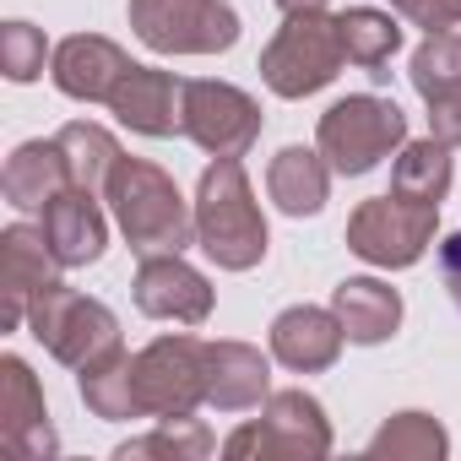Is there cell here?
Segmentation results:
<instances>
[{
    "label": "cell",
    "mask_w": 461,
    "mask_h": 461,
    "mask_svg": "<svg viewBox=\"0 0 461 461\" xmlns=\"http://www.w3.org/2000/svg\"><path fill=\"white\" fill-rule=\"evenodd\" d=\"M195 245L222 272H250L267 261V212L250 190V174L240 158H212L195 185Z\"/></svg>",
    "instance_id": "1"
},
{
    "label": "cell",
    "mask_w": 461,
    "mask_h": 461,
    "mask_svg": "<svg viewBox=\"0 0 461 461\" xmlns=\"http://www.w3.org/2000/svg\"><path fill=\"white\" fill-rule=\"evenodd\" d=\"M104 201L136 256H185V245H195V206L179 195L174 174L147 158H120Z\"/></svg>",
    "instance_id": "2"
},
{
    "label": "cell",
    "mask_w": 461,
    "mask_h": 461,
    "mask_svg": "<svg viewBox=\"0 0 461 461\" xmlns=\"http://www.w3.org/2000/svg\"><path fill=\"white\" fill-rule=\"evenodd\" d=\"M342 66L348 50H342V23L331 12H288V23L261 50V82L288 104L331 87Z\"/></svg>",
    "instance_id": "3"
},
{
    "label": "cell",
    "mask_w": 461,
    "mask_h": 461,
    "mask_svg": "<svg viewBox=\"0 0 461 461\" xmlns=\"http://www.w3.org/2000/svg\"><path fill=\"white\" fill-rule=\"evenodd\" d=\"M402 141H407V114H402L396 98H380V93H348V98H337L321 114V131H315V147L326 152L331 174H342V179L369 174Z\"/></svg>",
    "instance_id": "4"
},
{
    "label": "cell",
    "mask_w": 461,
    "mask_h": 461,
    "mask_svg": "<svg viewBox=\"0 0 461 461\" xmlns=\"http://www.w3.org/2000/svg\"><path fill=\"white\" fill-rule=\"evenodd\" d=\"M331 418L310 391H272L261 402V418L222 439V456L234 461H321L331 456Z\"/></svg>",
    "instance_id": "5"
},
{
    "label": "cell",
    "mask_w": 461,
    "mask_h": 461,
    "mask_svg": "<svg viewBox=\"0 0 461 461\" xmlns=\"http://www.w3.org/2000/svg\"><path fill=\"white\" fill-rule=\"evenodd\" d=\"M131 33L152 55H228L240 12L234 0H131Z\"/></svg>",
    "instance_id": "6"
},
{
    "label": "cell",
    "mask_w": 461,
    "mask_h": 461,
    "mask_svg": "<svg viewBox=\"0 0 461 461\" xmlns=\"http://www.w3.org/2000/svg\"><path fill=\"white\" fill-rule=\"evenodd\" d=\"M434 228H439V206L385 190L375 201H358V212L348 217V250L369 267L402 272L423 261V250L434 245Z\"/></svg>",
    "instance_id": "7"
},
{
    "label": "cell",
    "mask_w": 461,
    "mask_h": 461,
    "mask_svg": "<svg viewBox=\"0 0 461 461\" xmlns=\"http://www.w3.org/2000/svg\"><path fill=\"white\" fill-rule=\"evenodd\" d=\"M28 331L44 342L50 358H60L66 369H82L93 358H104L109 348H120V321L104 299H87L66 283H50L33 310H28Z\"/></svg>",
    "instance_id": "8"
},
{
    "label": "cell",
    "mask_w": 461,
    "mask_h": 461,
    "mask_svg": "<svg viewBox=\"0 0 461 461\" xmlns=\"http://www.w3.org/2000/svg\"><path fill=\"white\" fill-rule=\"evenodd\" d=\"M206 402V342L168 331L136 353V407L141 418H190Z\"/></svg>",
    "instance_id": "9"
},
{
    "label": "cell",
    "mask_w": 461,
    "mask_h": 461,
    "mask_svg": "<svg viewBox=\"0 0 461 461\" xmlns=\"http://www.w3.org/2000/svg\"><path fill=\"white\" fill-rule=\"evenodd\" d=\"M185 136L212 158H245L261 141V104L234 82L195 77L185 82Z\"/></svg>",
    "instance_id": "10"
},
{
    "label": "cell",
    "mask_w": 461,
    "mask_h": 461,
    "mask_svg": "<svg viewBox=\"0 0 461 461\" xmlns=\"http://www.w3.org/2000/svg\"><path fill=\"white\" fill-rule=\"evenodd\" d=\"M60 272L66 267L55 261V250L44 240V222L39 228L33 222H12L6 234H0V331L28 326L33 299L50 283H60Z\"/></svg>",
    "instance_id": "11"
},
{
    "label": "cell",
    "mask_w": 461,
    "mask_h": 461,
    "mask_svg": "<svg viewBox=\"0 0 461 461\" xmlns=\"http://www.w3.org/2000/svg\"><path fill=\"white\" fill-rule=\"evenodd\" d=\"M131 294H136V310L152 315V321L201 326L212 315V283L185 256H141Z\"/></svg>",
    "instance_id": "12"
},
{
    "label": "cell",
    "mask_w": 461,
    "mask_h": 461,
    "mask_svg": "<svg viewBox=\"0 0 461 461\" xmlns=\"http://www.w3.org/2000/svg\"><path fill=\"white\" fill-rule=\"evenodd\" d=\"M0 439H6V450L23 456V461H44V456L60 450V439L50 429L44 391H39L33 369L17 353L0 358Z\"/></svg>",
    "instance_id": "13"
},
{
    "label": "cell",
    "mask_w": 461,
    "mask_h": 461,
    "mask_svg": "<svg viewBox=\"0 0 461 461\" xmlns=\"http://www.w3.org/2000/svg\"><path fill=\"white\" fill-rule=\"evenodd\" d=\"M131 66H136V60H131L114 39H104V33H71V39H60L55 55H50V82H55L66 98H77V104H109L114 87H120V77H125Z\"/></svg>",
    "instance_id": "14"
},
{
    "label": "cell",
    "mask_w": 461,
    "mask_h": 461,
    "mask_svg": "<svg viewBox=\"0 0 461 461\" xmlns=\"http://www.w3.org/2000/svg\"><path fill=\"white\" fill-rule=\"evenodd\" d=\"M114 120L136 136H185V82L174 71H158V66H131L109 98Z\"/></svg>",
    "instance_id": "15"
},
{
    "label": "cell",
    "mask_w": 461,
    "mask_h": 461,
    "mask_svg": "<svg viewBox=\"0 0 461 461\" xmlns=\"http://www.w3.org/2000/svg\"><path fill=\"white\" fill-rule=\"evenodd\" d=\"M342 321L337 310H321V304H294L272 321V358L294 375H321L342 358Z\"/></svg>",
    "instance_id": "16"
},
{
    "label": "cell",
    "mask_w": 461,
    "mask_h": 461,
    "mask_svg": "<svg viewBox=\"0 0 461 461\" xmlns=\"http://www.w3.org/2000/svg\"><path fill=\"white\" fill-rule=\"evenodd\" d=\"M272 396V364L250 342H206V407L217 412H250Z\"/></svg>",
    "instance_id": "17"
},
{
    "label": "cell",
    "mask_w": 461,
    "mask_h": 461,
    "mask_svg": "<svg viewBox=\"0 0 461 461\" xmlns=\"http://www.w3.org/2000/svg\"><path fill=\"white\" fill-rule=\"evenodd\" d=\"M39 217H44V240H50V250H55V261L66 272L71 267H93L104 256V245H109V222H104V206H98L93 190H77L71 185Z\"/></svg>",
    "instance_id": "18"
},
{
    "label": "cell",
    "mask_w": 461,
    "mask_h": 461,
    "mask_svg": "<svg viewBox=\"0 0 461 461\" xmlns=\"http://www.w3.org/2000/svg\"><path fill=\"white\" fill-rule=\"evenodd\" d=\"M77 179H71V163H66L55 136L50 141H23L6 158V168H0V195H6V206H17V212H44Z\"/></svg>",
    "instance_id": "19"
},
{
    "label": "cell",
    "mask_w": 461,
    "mask_h": 461,
    "mask_svg": "<svg viewBox=\"0 0 461 461\" xmlns=\"http://www.w3.org/2000/svg\"><path fill=\"white\" fill-rule=\"evenodd\" d=\"M331 310H337L348 342H358V348H380L402 326V294L391 283H380V277H348V283H337L331 288Z\"/></svg>",
    "instance_id": "20"
},
{
    "label": "cell",
    "mask_w": 461,
    "mask_h": 461,
    "mask_svg": "<svg viewBox=\"0 0 461 461\" xmlns=\"http://www.w3.org/2000/svg\"><path fill=\"white\" fill-rule=\"evenodd\" d=\"M267 195L288 217H315L331 201V163L321 147H283L267 168Z\"/></svg>",
    "instance_id": "21"
},
{
    "label": "cell",
    "mask_w": 461,
    "mask_h": 461,
    "mask_svg": "<svg viewBox=\"0 0 461 461\" xmlns=\"http://www.w3.org/2000/svg\"><path fill=\"white\" fill-rule=\"evenodd\" d=\"M77 391H82L87 412L104 418V423H131V418H141V407H136V353L109 348L104 358L82 364V369H77Z\"/></svg>",
    "instance_id": "22"
},
{
    "label": "cell",
    "mask_w": 461,
    "mask_h": 461,
    "mask_svg": "<svg viewBox=\"0 0 461 461\" xmlns=\"http://www.w3.org/2000/svg\"><path fill=\"white\" fill-rule=\"evenodd\" d=\"M450 179H456V163H450V147L439 136H423V141H402L396 147V163H391V190L396 195L423 201V206H439L450 195Z\"/></svg>",
    "instance_id": "23"
},
{
    "label": "cell",
    "mask_w": 461,
    "mask_h": 461,
    "mask_svg": "<svg viewBox=\"0 0 461 461\" xmlns=\"http://www.w3.org/2000/svg\"><path fill=\"white\" fill-rule=\"evenodd\" d=\"M337 23H342V50H348V60L385 82V77H391L385 66H391V55L402 50L396 17H391V12H375V6H348V12H337Z\"/></svg>",
    "instance_id": "24"
},
{
    "label": "cell",
    "mask_w": 461,
    "mask_h": 461,
    "mask_svg": "<svg viewBox=\"0 0 461 461\" xmlns=\"http://www.w3.org/2000/svg\"><path fill=\"white\" fill-rule=\"evenodd\" d=\"M364 456H375V461H445L450 434L429 412H396L391 423H380V434L364 445Z\"/></svg>",
    "instance_id": "25"
},
{
    "label": "cell",
    "mask_w": 461,
    "mask_h": 461,
    "mask_svg": "<svg viewBox=\"0 0 461 461\" xmlns=\"http://www.w3.org/2000/svg\"><path fill=\"white\" fill-rule=\"evenodd\" d=\"M55 141H60V152H66V163H71L77 190L104 195V185H109L114 163L125 158V152H120V141H114L104 125H93V120H71V125H60V131H55Z\"/></svg>",
    "instance_id": "26"
},
{
    "label": "cell",
    "mask_w": 461,
    "mask_h": 461,
    "mask_svg": "<svg viewBox=\"0 0 461 461\" xmlns=\"http://www.w3.org/2000/svg\"><path fill=\"white\" fill-rule=\"evenodd\" d=\"M136 456H168V461H201L212 456V429L195 423V418H158L152 434L141 439H125L114 450V461H136Z\"/></svg>",
    "instance_id": "27"
},
{
    "label": "cell",
    "mask_w": 461,
    "mask_h": 461,
    "mask_svg": "<svg viewBox=\"0 0 461 461\" xmlns=\"http://www.w3.org/2000/svg\"><path fill=\"white\" fill-rule=\"evenodd\" d=\"M407 82L418 87V98H429V93L461 82V33H429V39L412 50Z\"/></svg>",
    "instance_id": "28"
},
{
    "label": "cell",
    "mask_w": 461,
    "mask_h": 461,
    "mask_svg": "<svg viewBox=\"0 0 461 461\" xmlns=\"http://www.w3.org/2000/svg\"><path fill=\"white\" fill-rule=\"evenodd\" d=\"M44 55H50V44H44V33L33 23H6L0 28V66H6L12 82L44 77Z\"/></svg>",
    "instance_id": "29"
},
{
    "label": "cell",
    "mask_w": 461,
    "mask_h": 461,
    "mask_svg": "<svg viewBox=\"0 0 461 461\" xmlns=\"http://www.w3.org/2000/svg\"><path fill=\"white\" fill-rule=\"evenodd\" d=\"M423 104H429V136H439L445 147H461V82L429 93Z\"/></svg>",
    "instance_id": "30"
},
{
    "label": "cell",
    "mask_w": 461,
    "mask_h": 461,
    "mask_svg": "<svg viewBox=\"0 0 461 461\" xmlns=\"http://www.w3.org/2000/svg\"><path fill=\"white\" fill-rule=\"evenodd\" d=\"M391 12H402L412 28H423V33H450L456 23H461V12H456V0H391Z\"/></svg>",
    "instance_id": "31"
},
{
    "label": "cell",
    "mask_w": 461,
    "mask_h": 461,
    "mask_svg": "<svg viewBox=\"0 0 461 461\" xmlns=\"http://www.w3.org/2000/svg\"><path fill=\"white\" fill-rule=\"evenodd\" d=\"M439 283H445V294H450V304L461 310V228L439 245Z\"/></svg>",
    "instance_id": "32"
},
{
    "label": "cell",
    "mask_w": 461,
    "mask_h": 461,
    "mask_svg": "<svg viewBox=\"0 0 461 461\" xmlns=\"http://www.w3.org/2000/svg\"><path fill=\"white\" fill-rule=\"evenodd\" d=\"M277 6H283V17H288V12H326L331 0H277Z\"/></svg>",
    "instance_id": "33"
},
{
    "label": "cell",
    "mask_w": 461,
    "mask_h": 461,
    "mask_svg": "<svg viewBox=\"0 0 461 461\" xmlns=\"http://www.w3.org/2000/svg\"><path fill=\"white\" fill-rule=\"evenodd\" d=\"M456 12H461V0H456Z\"/></svg>",
    "instance_id": "34"
}]
</instances>
